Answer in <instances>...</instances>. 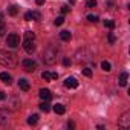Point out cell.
Here are the masks:
<instances>
[{"mask_svg":"<svg viewBox=\"0 0 130 130\" xmlns=\"http://www.w3.org/2000/svg\"><path fill=\"white\" fill-rule=\"evenodd\" d=\"M2 20H3V14H2V12H0V22H2Z\"/></svg>","mask_w":130,"mask_h":130,"instance_id":"34","label":"cell"},{"mask_svg":"<svg viewBox=\"0 0 130 130\" xmlns=\"http://www.w3.org/2000/svg\"><path fill=\"white\" fill-rule=\"evenodd\" d=\"M6 44H8L9 47H17V46L20 44V37H19L17 34H9V35L6 37Z\"/></svg>","mask_w":130,"mask_h":130,"instance_id":"6","label":"cell"},{"mask_svg":"<svg viewBox=\"0 0 130 130\" xmlns=\"http://www.w3.org/2000/svg\"><path fill=\"white\" fill-rule=\"evenodd\" d=\"M63 64H64V66H71V60L69 58H64L63 60Z\"/></svg>","mask_w":130,"mask_h":130,"instance_id":"28","label":"cell"},{"mask_svg":"<svg viewBox=\"0 0 130 130\" xmlns=\"http://www.w3.org/2000/svg\"><path fill=\"white\" fill-rule=\"evenodd\" d=\"M127 80H128V74L127 72H122L121 77H119V86L121 87H125L127 86Z\"/></svg>","mask_w":130,"mask_h":130,"instance_id":"12","label":"cell"},{"mask_svg":"<svg viewBox=\"0 0 130 130\" xmlns=\"http://www.w3.org/2000/svg\"><path fill=\"white\" fill-rule=\"evenodd\" d=\"M19 87H20L22 90H25V92H28V90H29V83H28V80H25V78H22V80L19 81Z\"/></svg>","mask_w":130,"mask_h":130,"instance_id":"14","label":"cell"},{"mask_svg":"<svg viewBox=\"0 0 130 130\" xmlns=\"http://www.w3.org/2000/svg\"><path fill=\"white\" fill-rule=\"evenodd\" d=\"M69 2H71V3H74V0H69Z\"/></svg>","mask_w":130,"mask_h":130,"instance_id":"35","label":"cell"},{"mask_svg":"<svg viewBox=\"0 0 130 130\" xmlns=\"http://www.w3.org/2000/svg\"><path fill=\"white\" fill-rule=\"evenodd\" d=\"M60 38H61L63 41H69V40L72 38V34H71L69 31H61V32H60Z\"/></svg>","mask_w":130,"mask_h":130,"instance_id":"13","label":"cell"},{"mask_svg":"<svg viewBox=\"0 0 130 130\" xmlns=\"http://www.w3.org/2000/svg\"><path fill=\"white\" fill-rule=\"evenodd\" d=\"M69 11H71V8H69L68 5H63V6H61V12H63V14H66V12H69Z\"/></svg>","mask_w":130,"mask_h":130,"instance_id":"27","label":"cell"},{"mask_svg":"<svg viewBox=\"0 0 130 130\" xmlns=\"http://www.w3.org/2000/svg\"><path fill=\"white\" fill-rule=\"evenodd\" d=\"M63 23H64V17H57V19H55V25H57V26H61Z\"/></svg>","mask_w":130,"mask_h":130,"instance_id":"24","label":"cell"},{"mask_svg":"<svg viewBox=\"0 0 130 130\" xmlns=\"http://www.w3.org/2000/svg\"><path fill=\"white\" fill-rule=\"evenodd\" d=\"M51 77H52V80H57L58 78V74H51Z\"/></svg>","mask_w":130,"mask_h":130,"instance_id":"32","label":"cell"},{"mask_svg":"<svg viewBox=\"0 0 130 130\" xmlns=\"http://www.w3.org/2000/svg\"><path fill=\"white\" fill-rule=\"evenodd\" d=\"M0 80H2L5 84H11L12 83V77L8 72H2V74H0Z\"/></svg>","mask_w":130,"mask_h":130,"instance_id":"10","label":"cell"},{"mask_svg":"<svg viewBox=\"0 0 130 130\" xmlns=\"http://www.w3.org/2000/svg\"><path fill=\"white\" fill-rule=\"evenodd\" d=\"M68 125H69V128H74V127H75V124H74V122H69Z\"/></svg>","mask_w":130,"mask_h":130,"instance_id":"33","label":"cell"},{"mask_svg":"<svg viewBox=\"0 0 130 130\" xmlns=\"http://www.w3.org/2000/svg\"><path fill=\"white\" fill-rule=\"evenodd\" d=\"M104 26L109 28V29H113L115 28V22L113 20H104Z\"/></svg>","mask_w":130,"mask_h":130,"instance_id":"20","label":"cell"},{"mask_svg":"<svg viewBox=\"0 0 130 130\" xmlns=\"http://www.w3.org/2000/svg\"><path fill=\"white\" fill-rule=\"evenodd\" d=\"M87 20H89V22H92V23H96V22H98V15L89 14V15H87Z\"/></svg>","mask_w":130,"mask_h":130,"instance_id":"22","label":"cell"},{"mask_svg":"<svg viewBox=\"0 0 130 130\" xmlns=\"http://www.w3.org/2000/svg\"><path fill=\"white\" fill-rule=\"evenodd\" d=\"M0 64L5 68H14V66H17V58L12 52L0 49Z\"/></svg>","mask_w":130,"mask_h":130,"instance_id":"1","label":"cell"},{"mask_svg":"<svg viewBox=\"0 0 130 130\" xmlns=\"http://www.w3.org/2000/svg\"><path fill=\"white\" fill-rule=\"evenodd\" d=\"M41 78H43L44 81H49V80H52V77H51V72H43V74H41Z\"/></svg>","mask_w":130,"mask_h":130,"instance_id":"23","label":"cell"},{"mask_svg":"<svg viewBox=\"0 0 130 130\" xmlns=\"http://www.w3.org/2000/svg\"><path fill=\"white\" fill-rule=\"evenodd\" d=\"M40 19H41V15H40V12H38V11H29V12H26V14H25V20H28V22L40 20Z\"/></svg>","mask_w":130,"mask_h":130,"instance_id":"8","label":"cell"},{"mask_svg":"<svg viewBox=\"0 0 130 130\" xmlns=\"http://www.w3.org/2000/svg\"><path fill=\"white\" fill-rule=\"evenodd\" d=\"M8 12H9V15H17V12H19V9H17V6H15V5H12V6H9V9H8Z\"/></svg>","mask_w":130,"mask_h":130,"instance_id":"19","label":"cell"},{"mask_svg":"<svg viewBox=\"0 0 130 130\" xmlns=\"http://www.w3.org/2000/svg\"><path fill=\"white\" fill-rule=\"evenodd\" d=\"M64 86H66L68 89H77L78 87V80L75 77H68L66 80H64Z\"/></svg>","mask_w":130,"mask_h":130,"instance_id":"7","label":"cell"},{"mask_svg":"<svg viewBox=\"0 0 130 130\" xmlns=\"http://www.w3.org/2000/svg\"><path fill=\"white\" fill-rule=\"evenodd\" d=\"M96 6V0H89L87 2V8H95Z\"/></svg>","mask_w":130,"mask_h":130,"instance_id":"26","label":"cell"},{"mask_svg":"<svg viewBox=\"0 0 130 130\" xmlns=\"http://www.w3.org/2000/svg\"><path fill=\"white\" fill-rule=\"evenodd\" d=\"M54 112H55L57 115H63L64 112H66V107H64L63 104H55V106H54Z\"/></svg>","mask_w":130,"mask_h":130,"instance_id":"15","label":"cell"},{"mask_svg":"<svg viewBox=\"0 0 130 130\" xmlns=\"http://www.w3.org/2000/svg\"><path fill=\"white\" fill-rule=\"evenodd\" d=\"M35 3H37V5H38V6H41V5H43V3H44V0H35Z\"/></svg>","mask_w":130,"mask_h":130,"instance_id":"31","label":"cell"},{"mask_svg":"<svg viewBox=\"0 0 130 130\" xmlns=\"http://www.w3.org/2000/svg\"><path fill=\"white\" fill-rule=\"evenodd\" d=\"M6 100V95H5V92H0V101H5Z\"/></svg>","mask_w":130,"mask_h":130,"instance_id":"30","label":"cell"},{"mask_svg":"<svg viewBox=\"0 0 130 130\" xmlns=\"http://www.w3.org/2000/svg\"><path fill=\"white\" fill-rule=\"evenodd\" d=\"M19 107H20V100L15 98V96H12V98H11V103H9V109H11V110H15V109H19Z\"/></svg>","mask_w":130,"mask_h":130,"instance_id":"11","label":"cell"},{"mask_svg":"<svg viewBox=\"0 0 130 130\" xmlns=\"http://www.w3.org/2000/svg\"><path fill=\"white\" fill-rule=\"evenodd\" d=\"M101 69H103L104 72H110V69H112L110 63H109V61H103V63H101Z\"/></svg>","mask_w":130,"mask_h":130,"instance_id":"17","label":"cell"},{"mask_svg":"<svg viewBox=\"0 0 130 130\" xmlns=\"http://www.w3.org/2000/svg\"><path fill=\"white\" fill-rule=\"evenodd\" d=\"M40 109H41L43 112H49V110H51V104H49L47 101H43V103L40 104Z\"/></svg>","mask_w":130,"mask_h":130,"instance_id":"18","label":"cell"},{"mask_svg":"<svg viewBox=\"0 0 130 130\" xmlns=\"http://www.w3.org/2000/svg\"><path fill=\"white\" fill-rule=\"evenodd\" d=\"M83 74H84L86 77H92V69H90V68H84V69H83Z\"/></svg>","mask_w":130,"mask_h":130,"instance_id":"25","label":"cell"},{"mask_svg":"<svg viewBox=\"0 0 130 130\" xmlns=\"http://www.w3.org/2000/svg\"><path fill=\"white\" fill-rule=\"evenodd\" d=\"M109 43H115V35L113 34H109Z\"/></svg>","mask_w":130,"mask_h":130,"instance_id":"29","label":"cell"},{"mask_svg":"<svg viewBox=\"0 0 130 130\" xmlns=\"http://www.w3.org/2000/svg\"><path fill=\"white\" fill-rule=\"evenodd\" d=\"M118 125L122 128H128L130 127V112H124L121 115V118L118 119Z\"/></svg>","mask_w":130,"mask_h":130,"instance_id":"5","label":"cell"},{"mask_svg":"<svg viewBox=\"0 0 130 130\" xmlns=\"http://www.w3.org/2000/svg\"><path fill=\"white\" fill-rule=\"evenodd\" d=\"M38 122V115H31L29 118H28V124L29 125H35Z\"/></svg>","mask_w":130,"mask_h":130,"instance_id":"16","label":"cell"},{"mask_svg":"<svg viewBox=\"0 0 130 130\" xmlns=\"http://www.w3.org/2000/svg\"><path fill=\"white\" fill-rule=\"evenodd\" d=\"M43 61L46 64H54L57 61V49L55 47H47L44 52H43Z\"/></svg>","mask_w":130,"mask_h":130,"instance_id":"3","label":"cell"},{"mask_svg":"<svg viewBox=\"0 0 130 130\" xmlns=\"http://www.w3.org/2000/svg\"><path fill=\"white\" fill-rule=\"evenodd\" d=\"M6 34V26H5V23H3V20L0 22V37L2 35H5Z\"/></svg>","mask_w":130,"mask_h":130,"instance_id":"21","label":"cell"},{"mask_svg":"<svg viewBox=\"0 0 130 130\" xmlns=\"http://www.w3.org/2000/svg\"><path fill=\"white\" fill-rule=\"evenodd\" d=\"M23 47L28 54H32L35 51V34L32 31L25 32V40H23Z\"/></svg>","mask_w":130,"mask_h":130,"instance_id":"2","label":"cell"},{"mask_svg":"<svg viewBox=\"0 0 130 130\" xmlns=\"http://www.w3.org/2000/svg\"><path fill=\"white\" fill-rule=\"evenodd\" d=\"M22 66L26 72H34L37 69V61L35 60H31V58H26L22 61Z\"/></svg>","mask_w":130,"mask_h":130,"instance_id":"4","label":"cell"},{"mask_svg":"<svg viewBox=\"0 0 130 130\" xmlns=\"http://www.w3.org/2000/svg\"><path fill=\"white\" fill-rule=\"evenodd\" d=\"M38 95H40V98H41V100H44V101H49V100L52 98V93H51V90H49V89H40Z\"/></svg>","mask_w":130,"mask_h":130,"instance_id":"9","label":"cell"}]
</instances>
